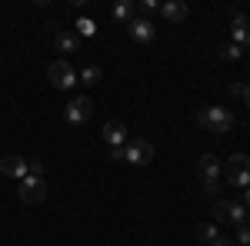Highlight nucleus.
<instances>
[{
    "mask_svg": "<svg viewBox=\"0 0 250 246\" xmlns=\"http://www.w3.org/2000/svg\"><path fill=\"white\" fill-rule=\"evenodd\" d=\"M47 76H50L54 90H70V87L77 83V70H74L67 60H54V63L47 67Z\"/></svg>",
    "mask_w": 250,
    "mask_h": 246,
    "instance_id": "0eeeda50",
    "label": "nucleus"
},
{
    "mask_svg": "<svg viewBox=\"0 0 250 246\" xmlns=\"http://www.w3.org/2000/svg\"><path fill=\"white\" fill-rule=\"evenodd\" d=\"M240 54H244V50H240V47H237V43H224V47H220V60H240Z\"/></svg>",
    "mask_w": 250,
    "mask_h": 246,
    "instance_id": "6ab92c4d",
    "label": "nucleus"
},
{
    "mask_svg": "<svg viewBox=\"0 0 250 246\" xmlns=\"http://www.w3.org/2000/svg\"><path fill=\"white\" fill-rule=\"evenodd\" d=\"M227 94H230V96H244V87H240V83H230Z\"/></svg>",
    "mask_w": 250,
    "mask_h": 246,
    "instance_id": "b1692460",
    "label": "nucleus"
},
{
    "mask_svg": "<svg viewBox=\"0 0 250 246\" xmlns=\"http://www.w3.org/2000/svg\"><path fill=\"white\" fill-rule=\"evenodd\" d=\"M220 160L213 156V153H204L200 160H197V176H200V183H204V193L213 196L217 193V183H220Z\"/></svg>",
    "mask_w": 250,
    "mask_h": 246,
    "instance_id": "f03ea898",
    "label": "nucleus"
},
{
    "mask_svg": "<svg viewBox=\"0 0 250 246\" xmlns=\"http://www.w3.org/2000/svg\"><path fill=\"white\" fill-rule=\"evenodd\" d=\"M197 123L207 133H230L233 123H237V116H233L227 107H200V110H197Z\"/></svg>",
    "mask_w": 250,
    "mask_h": 246,
    "instance_id": "f257e3e1",
    "label": "nucleus"
},
{
    "mask_svg": "<svg viewBox=\"0 0 250 246\" xmlns=\"http://www.w3.org/2000/svg\"><path fill=\"white\" fill-rule=\"evenodd\" d=\"M247 227H250V209H247Z\"/></svg>",
    "mask_w": 250,
    "mask_h": 246,
    "instance_id": "cd10ccee",
    "label": "nucleus"
},
{
    "mask_svg": "<svg viewBox=\"0 0 250 246\" xmlns=\"http://www.w3.org/2000/svg\"><path fill=\"white\" fill-rule=\"evenodd\" d=\"M94 114V103H90V96H77V100H70L67 107H63V120L70 123V127H80V123H87Z\"/></svg>",
    "mask_w": 250,
    "mask_h": 246,
    "instance_id": "6e6552de",
    "label": "nucleus"
},
{
    "mask_svg": "<svg viewBox=\"0 0 250 246\" xmlns=\"http://www.w3.org/2000/svg\"><path fill=\"white\" fill-rule=\"evenodd\" d=\"M77 80L83 83V87H97V83L104 80V70H100L97 63H87V67L80 70V76H77Z\"/></svg>",
    "mask_w": 250,
    "mask_h": 246,
    "instance_id": "dca6fc26",
    "label": "nucleus"
},
{
    "mask_svg": "<svg viewBox=\"0 0 250 246\" xmlns=\"http://www.w3.org/2000/svg\"><path fill=\"white\" fill-rule=\"evenodd\" d=\"M244 103H247V110H250V83L244 87Z\"/></svg>",
    "mask_w": 250,
    "mask_h": 246,
    "instance_id": "bb28decb",
    "label": "nucleus"
},
{
    "mask_svg": "<svg viewBox=\"0 0 250 246\" xmlns=\"http://www.w3.org/2000/svg\"><path fill=\"white\" fill-rule=\"evenodd\" d=\"M110 160L114 163H124V147H110Z\"/></svg>",
    "mask_w": 250,
    "mask_h": 246,
    "instance_id": "5701e85b",
    "label": "nucleus"
},
{
    "mask_svg": "<svg viewBox=\"0 0 250 246\" xmlns=\"http://www.w3.org/2000/svg\"><path fill=\"white\" fill-rule=\"evenodd\" d=\"M233 243L250 246V227H247V223H240V227H237V236H233Z\"/></svg>",
    "mask_w": 250,
    "mask_h": 246,
    "instance_id": "4be33fe9",
    "label": "nucleus"
},
{
    "mask_svg": "<svg viewBox=\"0 0 250 246\" xmlns=\"http://www.w3.org/2000/svg\"><path fill=\"white\" fill-rule=\"evenodd\" d=\"M157 10H160L157 0H140V3H137V14H140V17H150V14H157Z\"/></svg>",
    "mask_w": 250,
    "mask_h": 246,
    "instance_id": "aec40b11",
    "label": "nucleus"
},
{
    "mask_svg": "<svg viewBox=\"0 0 250 246\" xmlns=\"http://www.w3.org/2000/svg\"><path fill=\"white\" fill-rule=\"evenodd\" d=\"M54 40H57L60 54H77V50H80V37L74 34V30H57Z\"/></svg>",
    "mask_w": 250,
    "mask_h": 246,
    "instance_id": "4468645a",
    "label": "nucleus"
},
{
    "mask_svg": "<svg viewBox=\"0 0 250 246\" xmlns=\"http://www.w3.org/2000/svg\"><path fill=\"white\" fill-rule=\"evenodd\" d=\"M240 203H244V209H250V187L244 189V196H240Z\"/></svg>",
    "mask_w": 250,
    "mask_h": 246,
    "instance_id": "a878e982",
    "label": "nucleus"
},
{
    "mask_svg": "<svg viewBox=\"0 0 250 246\" xmlns=\"http://www.w3.org/2000/svg\"><path fill=\"white\" fill-rule=\"evenodd\" d=\"M43 170H47L43 160H27V176H40L43 180Z\"/></svg>",
    "mask_w": 250,
    "mask_h": 246,
    "instance_id": "412c9836",
    "label": "nucleus"
},
{
    "mask_svg": "<svg viewBox=\"0 0 250 246\" xmlns=\"http://www.w3.org/2000/svg\"><path fill=\"white\" fill-rule=\"evenodd\" d=\"M224 176H227V183L230 187H250V156L244 153H233L230 160H227V167H224Z\"/></svg>",
    "mask_w": 250,
    "mask_h": 246,
    "instance_id": "7ed1b4c3",
    "label": "nucleus"
},
{
    "mask_svg": "<svg viewBox=\"0 0 250 246\" xmlns=\"http://www.w3.org/2000/svg\"><path fill=\"white\" fill-rule=\"evenodd\" d=\"M247 220V209L240 200H217L213 203V223H233V227H240Z\"/></svg>",
    "mask_w": 250,
    "mask_h": 246,
    "instance_id": "20e7f679",
    "label": "nucleus"
},
{
    "mask_svg": "<svg viewBox=\"0 0 250 246\" xmlns=\"http://www.w3.org/2000/svg\"><path fill=\"white\" fill-rule=\"evenodd\" d=\"M134 17H137V3H134V0H120V3H114V20H117V23L127 27Z\"/></svg>",
    "mask_w": 250,
    "mask_h": 246,
    "instance_id": "2eb2a0df",
    "label": "nucleus"
},
{
    "mask_svg": "<svg viewBox=\"0 0 250 246\" xmlns=\"http://www.w3.org/2000/svg\"><path fill=\"white\" fill-rule=\"evenodd\" d=\"M217 236H220L217 223H200V227H197V240H200V243H207V246H210L213 240H217Z\"/></svg>",
    "mask_w": 250,
    "mask_h": 246,
    "instance_id": "f3484780",
    "label": "nucleus"
},
{
    "mask_svg": "<svg viewBox=\"0 0 250 246\" xmlns=\"http://www.w3.org/2000/svg\"><path fill=\"white\" fill-rule=\"evenodd\" d=\"M210 246H233V240H230V236H217Z\"/></svg>",
    "mask_w": 250,
    "mask_h": 246,
    "instance_id": "393cba45",
    "label": "nucleus"
},
{
    "mask_svg": "<svg viewBox=\"0 0 250 246\" xmlns=\"http://www.w3.org/2000/svg\"><path fill=\"white\" fill-rule=\"evenodd\" d=\"M17 196L23 203H30V207H37L47 200V180H40V176H23L17 187Z\"/></svg>",
    "mask_w": 250,
    "mask_h": 246,
    "instance_id": "423d86ee",
    "label": "nucleus"
},
{
    "mask_svg": "<svg viewBox=\"0 0 250 246\" xmlns=\"http://www.w3.org/2000/svg\"><path fill=\"white\" fill-rule=\"evenodd\" d=\"M104 140H107V147H124V143H127V127H124L120 120L104 123Z\"/></svg>",
    "mask_w": 250,
    "mask_h": 246,
    "instance_id": "f8f14e48",
    "label": "nucleus"
},
{
    "mask_svg": "<svg viewBox=\"0 0 250 246\" xmlns=\"http://www.w3.org/2000/svg\"><path fill=\"white\" fill-rule=\"evenodd\" d=\"M0 173L10 176V180H23V176H27V160L17 156V153H7V156L0 160Z\"/></svg>",
    "mask_w": 250,
    "mask_h": 246,
    "instance_id": "9b49d317",
    "label": "nucleus"
},
{
    "mask_svg": "<svg viewBox=\"0 0 250 246\" xmlns=\"http://www.w3.org/2000/svg\"><path fill=\"white\" fill-rule=\"evenodd\" d=\"M74 27H77V30H74L77 37H94V34H97V23L90 17H77V23H74Z\"/></svg>",
    "mask_w": 250,
    "mask_h": 246,
    "instance_id": "a211bd4d",
    "label": "nucleus"
},
{
    "mask_svg": "<svg viewBox=\"0 0 250 246\" xmlns=\"http://www.w3.org/2000/svg\"><path fill=\"white\" fill-rule=\"evenodd\" d=\"M230 37H233V43H237L240 50L250 47V17H247V14L230 10Z\"/></svg>",
    "mask_w": 250,
    "mask_h": 246,
    "instance_id": "1a4fd4ad",
    "label": "nucleus"
},
{
    "mask_svg": "<svg viewBox=\"0 0 250 246\" xmlns=\"http://www.w3.org/2000/svg\"><path fill=\"white\" fill-rule=\"evenodd\" d=\"M160 17L170 20V23L187 20V3H184V0H167V3H160Z\"/></svg>",
    "mask_w": 250,
    "mask_h": 246,
    "instance_id": "ddd939ff",
    "label": "nucleus"
},
{
    "mask_svg": "<svg viewBox=\"0 0 250 246\" xmlns=\"http://www.w3.org/2000/svg\"><path fill=\"white\" fill-rule=\"evenodd\" d=\"M154 160V143L150 140H127L124 143V163H134V167H147Z\"/></svg>",
    "mask_w": 250,
    "mask_h": 246,
    "instance_id": "39448f33",
    "label": "nucleus"
},
{
    "mask_svg": "<svg viewBox=\"0 0 250 246\" xmlns=\"http://www.w3.org/2000/svg\"><path fill=\"white\" fill-rule=\"evenodd\" d=\"M127 34H130L137 43H154L157 27H154V20H150V17H140V14H137V17L127 23Z\"/></svg>",
    "mask_w": 250,
    "mask_h": 246,
    "instance_id": "9d476101",
    "label": "nucleus"
}]
</instances>
